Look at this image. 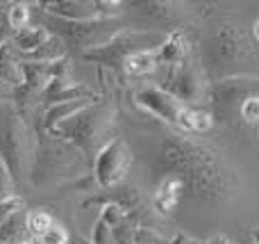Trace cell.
<instances>
[{
    "instance_id": "cell-28",
    "label": "cell",
    "mask_w": 259,
    "mask_h": 244,
    "mask_svg": "<svg viewBox=\"0 0 259 244\" xmlns=\"http://www.w3.org/2000/svg\"><path fill=\"white\" fill-rule=\"evenodd\" d=\"M239 112L246 121L259 123V96H248L241 105H239Z\"/></svg>"
},
{
    "instance_id": "cell-5",
    "label": "cell",
    "mask_w": 259,
    "mask_h": 244,
    "mask_svg": "<svg viewBox=\"0 0 259 244\" xmlns=\"http://www.w3.org/2000/svg\"><path fill=\"white\" fill-rule=\"evenodd\" d=\"M130 164H132V151L121 137H112L98 149L94 155V181L103 190L121 185Z\"/></svg>"
},
{
    "instance_id": "cell-23",
    "label": "cell",
    "mask_w": 259,
    "mask_h": 244,
    "mask_svg": "<svg viewBox=\"0 0 259 244\" xmlns=\"http://www.w3.org/2000/svg\"><path fill=\"white\" fill-rule=\"evenodd\" d=\"M27 21H30V5L25 3H14L7 12V25L12 32H21L27 27Z\"/></svg>"
},
{
    "instance_id": "cell-29",
    "label": "cell",
    "mask_w": 259,
    "mask_h": 244,
    "mask_svg": "<svg viewBox=\"0 0 259 244\" xmlns=\"http://www.w3.org/2000/svg\"><path fill=\"white\" fill-rule=\"evenodd\" d=\"M168 244H205V242H200V240H196V237H189L187 233H178V235L173 237Z\"/></svg>"
},
{
    "instance_id": "cell-10",
    "label": "cell",
    "mask_w": 259,
    "mask_h": 244,
    "mask_svg": "<svg viewBox=\"0 0 259 244\" xmlns=\"http://www.w3.org/2000/svg\"><path fill=\"white\" fill-rule=\"evenodd\" d=\"M255 85H257L255 78H239V76L225 78V80L214 82L207 98L216 110H230L237 103H243Z\"/></svg>"
},
{
    "instance_id": "cell-7",
    "label": "cell",
    "mask_w": 259,
    "mask_h": 244,
    "mask_svg": "<svg viewBox=\"0 0 259 244\" xmlns=\"http://www.w3.org/2000/svg\"><path fill=\"white\" fill-rule=\"evenodd\" d=\"M211 62L216 59V66L221 68H228L232 64H239L243 59H255L252 50H248L246 46V39H243V32L239 27H232V25H223L221 32L211 39Z\"/></svg>"
},
{
    "instance_id": "cell-33",
    "label": "cell",
    "mask_w": 259,
    "mask_h": 244,
    "mask_svg": "<svg viewBox=\"0 0 259 244\" xmlns=\"http://www.w3.org/2000/svg\"><path fill=\"white\" fill-rule=\"evenodd\" d=\"M252 30H255V37H257V41H259V21L255 23V27H252Z\"/></svg>"
},
{
    "instance_id": "cell-9",
    "label": "cell",
    "mask_w": 259,
    "mask_h": 244,
    "mask_svg": "<svg viewBox=\"0 0 259 244\" xmlns=\"http://www.w3.org/2000/svg\"><path fill=\"white\" fill-rule=\"evenodd\" d=\"M134 98H137V103L141 105L143 110H148L152 117L178 126L180 112H182L184 105L180 103L175 96H170L168 91H164L161 87H152V85L150 87H141V89L134 94Z\"/></svg>"
},
{
    "instance_id": "cell-12",
    "label": "cell",
    "mask_w": 259,
    "mask_h": 244,
    "mask_svg": "<svg viewBox=\"0 0 259 244\" xmlns=\"http://www.w3.org/2000/svg\"><path fill=\"white\" fill-rule=\"evenodd\" d=\"M48 105H57V103H68V100H82V98H91L96 100V94L89 87L80 85V82H73L71 78H53V80L46 85L44 94Z\"/></svg>"
},
{
    "instance_id": "cell-24",
    "label": "cell",
    "mask_w": 259,
    "mask_h": 244,
    "mask_svg": "<svg viewBox=\"0 0 259 244\" xmlns=\"http://www.w3.org/2000/svg\"><path fill=\"white\" fill-rule=\"evenodd\" d=\"M32 240H34V244H68V233H66L64 226L55 224V226L48 228L44 235L32 237Z\"/></svg>"
},
{
    "instance_id": "cell-21",
    "label": "cell",
    "mask_w": 259,
    "mask_h": 244,
    "mask_svg": "<svg viewBox=\"0 0 259 244\" xmlns=\"http://www.w3.org/2000/svg\"><path fill=\"white\" fill-rule=\"evenodd\" d=\"M66 57V44H64L59 37L50 34V39L41 46L39 50H34L32 55H27V62H44V64H50V62H57V59H64Z\"/></svg>"
},
{
    "instance_id": "cell-30",
    "label": "cell",
    "mask_w": 259,
    "mask_h": 244,
    "mask_svg": "<svg viewBox=\"0 0 259 244\" xmlns=\"http://www.w3.org/2000/svg\"><path fill=\"white\" fill-rule=\"evenodd\" d=\"M7 34H9V25H7V23H0V48H3V46L9 41Z\"/></svg>"
},
{
    "instance_id": "cell-4",
    "label": "cell",
    "mask_w": 259,
    "mask_h": 244,
    "mask_svg": "<svg viewBox=\"0 0 259 244\" xmlns=\"http://www.w3.org/2000/svg\"><path fill=\"white\" fill-rule=\"evenodd\" d=\"M103 130H105V110L96 103H89L84 110H80L71 119L59 123L50 135L73 144L84 155H96L98 153L96 144L103 137Z\"/></svg>"
},
{
    "instance_id": "cell-26",
    "label": "cell",
    "mask_w": 259,
    "mask_h": 244,
    "mask_svg": "<svg viewBox=\"0 0 259 244\" xmlns=\"http://www.w3.org/2000/svg\"><path fill=\"white\" fill-rule=\"evenodd\" d=\"M23 208H25V199L18 194L7 201H0V226H3L14 213H18V210H23Z\"/></svg>"
},
{
    "instance_id": "cell-2",
    "label": "cell",
    "mask_w": 259,
    "mask_h": 244,
    "mask_svg": "<svg viewBox=\"0 0 259 244\" xmlns=\"http://www.w3.org/2000/svg\"><path fill=\"white\" fill-rule=\"evenodd\" d=\"M75 153L77 149L68 142L50 132L41 135L36 142V151L32 153L30 181L34 185H53V183H59V178L64 181V171L75 167Z\"/></svg>"
},
{
    "instance_id": "cell-17",
    "label": "cell",
    "mask_w": 259,
    "mask_h": 244,
    "mask_svg": "<svg viewBox=\"0 0 259 244\" xmlns=\"http://www.w3.org/2000/svg\"><path fill=\"white\" fill-rule=\"evenodd\" d=\"M50 39V32L46 25H27L25 30L14 32L12 34V44L16 50H21L23 55H32L34 50H39L46 41Z\"/></svg>"
},
{
    "instance_id": "cell-27",
    "label": "cell",
    "mask_w": 259,
    "mask_h": 244,
    "mask_svg": "<svg viewBox=\"0 0 259 244\" xmlns=\"http://www.w3.org/2000/svg\"><path fill=\"white\" fill-rule=\"evenodd\" d=\"M91 244H114L112 237V228L103 222V219H96L94 224V231H91Z\"/></svg>"
},
{
    "instance_id": "cell-16",
    "label": "cell",
    "mask_w": 259,
    "mask_h": 244,
    "mask_svg": "<svg viewBox=\"0 0 259 244\" xmlns=\"http://www.w3.org/2000/svg\"><path fill=\"white\" fill-rule=\"evenodd\" d=\"M139 201H141V196H139V190L137 187H121V190H112V192H105V194H94L89 196V199L84 201V208L87 205H94V203H103V205H118V208H123L127 213V210H134L139 205Z\"/></svg>"
},
{
    "instance_id": "cell-34",
    "label": "cell",
    "mask_w": 259,
    "mask_h": 244,
    "mask_svg": "<svg viewBox=\"0 0 259 244\" xmlns=\"http://www.w3.org/2000/svg\"><path fill=\"white\" fill-rule=\"evenodd\" d=\"M257 44H259V41H257Z\"/></svg>"
},
{
    "instance_id": "cell-6",
    "label": "cell",
    "mask_w": 259,
    "mask_h": 244,
    "mask_svg": "<svg viewBox=\"0 0 259 244\" xmlns=\"http://www.w3.org/2000/svg\"><path fill=\"white\" fill-rule=\"evenodd\" d=\"M27 137L30 135H27V128L21 121V117L9 112L0 119V160L9 167L14 181L23 176V162H25L27 149H30Z\"/></svg>"
},
{
    "instance_id": "cell-1",
    "label": "cell",
    "mask_w": 259,
    "mask_h": 244,
    "mask_svg": "<svg viewBox=\"0 0 259 244\" xmlns=\"http://www.w3.org/2000/svg\"><path fill=\"white\" fill-rule=\"evenodd\" d=\"M46 21H48L46 27H48L50 34L59 37L66 46L80 50V55L107 44L114 34L125 30L118 18H94V21L73 23V21H62V18H55L46 14Z\"/></svg>"
},
{
    "instance_id": "cell-15",
    "label": "cell",
    "mask_w": 259,
    "mask_h": 244,
    "mask_svg": "<svg viewBox=\"0 0 259 244\" xmlns=\"http://www.w3.org/2000/svg\"><path fill=\"white\" fill-rule=\"evenodd\" d=\"M89 103H94V100H91V98H82V100H68V103L48 105V110L44 112V119H41L44 132H53L59 123H64L66 119H71L73 114H77L80 110H84Z\"/></svg>"
},
{
    "instance_id": "cell-22",
    "label": "cell",
    "mask_w": 259,
    "mask_h": 244,
    "mask_svg": "<svg viewBox=\"0 0 259 244\" xmlns=\"http://www.w3.org/2000/svg\"><path fill=\"white\" fill-rule=\"evenodd\" d=\"M55 226V219L50 213H46V210H30L27 213V233H30L32 237H39L44 235L48 228Z\"/></svg>"
},
{
    "instance_id": "cell-25",
    "label": "cell",
    "mask_w": 259,
    "mask_h": 244,
    "mask_svg": "<svg viewBox=\"0 0 259 244\" xmlns=\"http://www.w3.org/2000/svg\"><path fill=\"white\" fill-rule=\"evenodd\" d=\"M12 196H16L12 171H9V167L0 160V201H7V199H12Z\"/></svg>"
},
{
    "instance_id": "cell-18",
    "label": "cell",
    "mask_w": 259,
    "mask_h": 244,
    "mask_svg": "<svg viewBox=\"0 0 259 244\" xmlns=\"http://www.w3.org/2000/svg\"><path fill=\"white\" fill-rule=\"evenodd\" d=\"M178 126L187 132H207L214 126V114L205 112V110H196V108H187L184 105L180 112Z\"/></svg>"
},
{
    "instance_id": "cell-19",
    "label": "cell",
    "mask_w": 259,
    "mask_h": 244,
    "mask_svg": "<svg viewBox=\"0 0 259 244\" xmlns=\"http://www.w3.org/2000/svg\"><path fill=\"white\" fill-rule=\"evenodd\" d=\"M25 233H27V213L23 208L18 213H14L0 226V244H21L25 242Z\"/></svg>"
},
{
    "instance_id": "cell-13",
    "label": "cell",
    "mask_w": 259,
    "mask_h": 244,
    "mask_svg": "<svg viewBox=\"0 0 259 244\" xmlns=\"http://www.w3.org/2000/svg\"><path fill=\"white\" fill-rule=\"evenodd\" d=\"M184 190H187V181L178 173H166L159 181L155 192V210L164 217H170L173 210L178 208L180 199H182Z\"/></svg>"
},
{
    "instance_id": "cell-32",
    "label": "cell",
    "mask_w": 259,
    "mask_h": 244,
    "mask_svg": "<svg viewBox=\"0 0 259 244\" xmlns=\"http://www.w3.org/2000/svg\"><path fill=\"white\" fill-rule=\"evenodd\" d=\"M252 240H255V244H259V228H255V233H252Z\"/></svg>"
},
{
    "instance_id": "cell-8",
    "label": "cell",
    "mask_w": 259,
    "mask_h": 244,
    "mask_svg": "<svg viewBox=\"0 0 259 244\" xmlns=\"http://www.w3.org/2000/svg\"><path fill=\"white\" fill-rule=\"evenodd\" d=\"M166 68H168V73L164 76V85H161L164 91L175 96L182 105L198 103V100L205 98L202 82L189 62H182V64H178V66H166Z\"/></svg>"
},
{
    "instance_id": "cell-14",
    "label": "cell",
    "mask_w": 259,
    "mask_h": 244,
    "mask_svg": "<svg viewBox=\"0 0 259 244\" xmlns=\"http://www.w3.org/2000/svg\"><path fill=\"white\" fill-rule=\"evenodd\" d=\"M187 53L189 41L184 37V32L173 30L166 34V39L157 48V62H159V66H178V64L187 62Z\"/></svg>"
},
{
    "instance_id": "cell-20",
    "label": "cell",
    "mask_w": 259,
    "mask_h": 244,
    "mask_svg": "<svg viewBox=\"0 0 259 244\" xmlns=\"http://www.w3.org/2000/svg\"><path fill=\"white\" fill-rule=\"evenodd\" d=\"M159 66L157 62V50H141V53L130 55L123 64L127 76H150L155 68Z\"/></svg>"
},
{
    "instance_id": "cell-3",
    "label": "cell",
    "mask_w": 259,
    "mask_h": 244,
    "mask_svg": "<svg viewBox=\"0 0 259 244\" xmlns=\"http://www.w3.org/2000/svg\"><path fill=\"white\" fill-rule=\"evenodd\" d=\"M164 39H166V34H159V32L125 27L118 34H114L107 44L84 53L82 59L100 64V66H109V68H123V64H125V59L130 55L141 53V50H157Z\"/></svg>"
},
{
    "instance_id": "cell-31",
    "label": "cell",
    "mask_w": 259,
    "mask_h": 244,
    "mask_svg": "<svg viewBox=\"0 0 259 244\" xmlns=\"http://www.w3.org/2000/svg\"><path fill=\"white\" fill-rule=\"evenodd\" d=\"M205 244H230V242L225 240L223 235H216V237H211V240H207Z\"/></svg>"
},
{
    "instance_id": "cell-11",
    "label": "cell",
    "mask_w": 259,
    "mask_h": 244,
    "mask_svg": "<svg viewBox=\"0 0 259 244\" xmlns=\"http://www.w3.org/2000/svg\"><path fill=\"white\" fill-rule=\"evenodd\" d=\"M39 7L48 16L62 18V21H73V23L100 18L96 3H89V0H53V3H39Z\"/></svg>"
}]
</instances>
